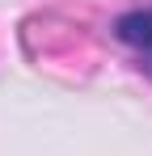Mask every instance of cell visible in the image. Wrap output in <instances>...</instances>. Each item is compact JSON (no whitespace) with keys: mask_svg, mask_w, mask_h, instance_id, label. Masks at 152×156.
Returning a JSON list of instances; mask_svg holds the SVG:
<instances>
[{"mask_svg":"<svg viewBox=\"0 0 152 156\" xmlns=\"http://www.w3.org/2000/svg\"><path fill=\"white\" fill-rule=\"evenodd\" d=\"M114 34H118V42H127L131 51L139 55V63L152 72V9L123 13V17H118V26H114Z\"/></svg>","mask_w":152,"mask_h":156,"instance_id":"6da1fadb","label":"cell"}]
</instances>
